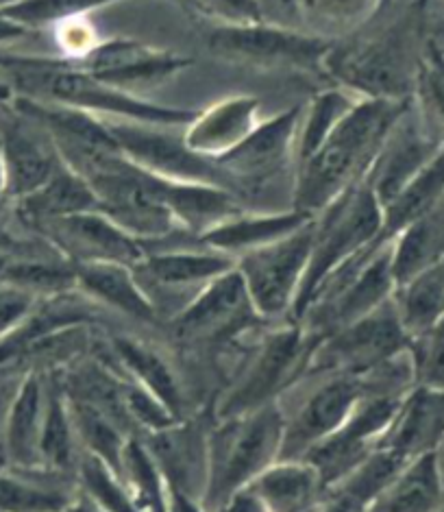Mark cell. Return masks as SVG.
<instances>
[{
  "instance_id": "8",
  "label": "cell",
  "mask_w": 444,
  "mask_h": 512,
  "mask_svg": "<svg viewBox=\"0 0 444 512\" xmlns=\"http://www.w3.org/2000/svg\"><path fill=\"white\" fill-rule=\"evenodd\" d=\"M85 181L96 194L98 212H103L109 221L125 229L129 236L140 240L146 249L175 238L177 234H188L168 210L164 179L148 175L122 153L111 157Z\"/></svg>"
},
{
  "instance_id": "25",
  "label": "cell",
  "mask_w": 444,
  "mask_h": 512,
  "mask_svg": "<svg viewBox=\"0 0 444 512\" xmlns=\"http://www.w3.org/2000/svg\"><path fill=\"white\" fill-rule=\"evenodd\" d=\"M268 512H320L327 489L307 460H277L246 486Z\"/></svg>"
},
{
  "instance_id": "43",
  "label": "cell",
  "mask_w": 444,
  "mask_h": 512,
  "mask_svg": "<svg viewBox=\"0 0 444 512\" xmlns=\"http://www.w3.org/2000/svg\"><path fill=\"white\" fill-rule=\"evenodd\" d=\"M27 373L29 371L16 367V364H0V441H3L11 404H14Z\"/></svg>"
},
{
  "instance_id": "32",
  "label": "cell",
  "mask_w": 444,
  "mask_h": 512,
  "mask_svg": "<svg viewBox=\"0 0 444 512\" xmlns=\"http://www.w3.org/2000/svg\"><path fill=\"white\" fill-rule=\"evenodd\" d=\"M392 299L412 340L444 321V258L399 284Z\"/></svg>"
},
{
  "instance_id": "53",
  "label": "cell",
  "mask_w": 444,
  "mask_h": 512,
  "mask_svg": "<svg viewBox=\"0 0 444 512\" xmlns=\"http://www.w3.org/2000/svg\"><path fill=\"white\" fill-rule=\"evenodd\" d=\"M438 512H444V506H442V508H440V510H438Z\"/></svg>"
},
{
  "instance_id": "1",
  "label": "cell",
  "mask_w": 444,
  "mask_h": 512,
  "mask_svg": "<svg viewBox=\"0 0 444 512\" xmlns=\"http://www.w3.org/2000/svg\"><path fill=\"white\" fill-rule=\"evenodd\" d=\"M416 7L399 20L351 40H333L323 75L360 99L414 101L429 31Z\"/></svg>"
},
{
  "instance_id": "11",
  "label": "cell",
  "mask_w": 444,
  "mask_h": 512,
  "mask_svg": "<svg viewBox=\"0 0 444 512\" xmlns=\"http://www.w3.org/2000/svg\"><path fill=\"white\" fill-rule=\"evenodd\" d=\"M105 120V118H103ZM118 149L131 164L177 184H209L231 192H240L233 179L214 160L192 151L183 133H172L179 127L144 125L133 120H105Z\"/></svg>"
},
{
  "instance_id": "35",
  "label": "cell",
  "mask_w": 444,
  "mask_h": 512,
  "mask_svg": "<svg viewBox=\"0 0 444 512\" xmlns=\"http://www.w3.org/2000/svg\"><path fill=\"white\" fill-rule=\"evenodd\" d=\"M444 201V146L421 173L405 184V188L386 203L384 210V236L394 238L405 227L416 223Z\"/></svg>"
},
{
  "instance_id": "4",
  "label": "cell",
  "mask_w": 444,
  "mask_h": 512,
  "mask_svg": "<svg viewBox=\"0 0 444 512\" xmlns=\"http://www.w3.org/2000/svg\"><path fill=\"white\" fill-rule=\"evenodd\" d=\"M281 445L283 412L277 401L240 417L220 419L207 434L201 508L216 512L229 497L246 489L259 473L281 458Z\"/></svg>"
},
{
  "instance_id": "46",
  "label": "cell",
  "mask_w": 444,
  "mask_h": 512,
  "mask_svg": "<svg viewBox=\"0 0 444 512\" xmlns=\"http://www.w3.org/2000/svg\"><path fill=\"white\" fill-rule=\"evenodd\" d=\"M170 512H205L201 504L196 502L194 497L185 495L177 489H172V502H170Z\"/></svg>"
},
{
  "instance_id": "24",
  "label": "cell",
  "mask_w": 444,
  "mask_h": 512,
  "mask_svg": "<svg viewBox=\"0 0 444 512\" xmlns=\"http://www.w3.org/2000/svg\"><path fill=\"white\" fill-rule=\"evenodd\" d=\"M79 495L77 475L0 467V512H68Z\"/></svg>"
},
{
  "instance_id": "49",
  "label": "cell",
  "mask_w": 444,
  "mask_h": 512,
  "mask_svg": "<svg viewBox=\"0 0 444 512\" xmlns=\"http://www.w3.org/2000/svg\"><path fill=\"white\" fill-rule=\"evenodd\" d=\"M7 199V173L3 162V149H0V201Z\"/></svg>"
},
{
  "instance_id": "52",
  "label": "cell",
  "mask_w": 444,
  "mask_h": 512,
  "mask_svg": "<svg viewBox=\"0 0 444 512\" xmlns=\"http://www.w3.org/2000/svg\"><path fill=\"white\" fill-rule=\"evenodd\" d=\"M14 3H20V0H0V9H3V7H9V5H14Z\"/></svg>"
},
{
  "instance_id": "47",
  "label": "cell",
  "mask_w": 444,
  "mask_h": 512,
  "mask_svg": "<svg viewBox=\"0 0 444 512\" xmlns=\"http://www.w3.org/2000/svg\"><path fill=\"white\" fill-rule=\"evenodd\" d=\"M24 33H27V29L20 27V24H16L14 20H9L5 16H0V44L14 42V40L22 38Z\"/></svg>"
},
{
  "instance_id": "18",
  "label": "cell",
  "mask_w": 444,
  "mask_h": 512,
  "mask_svg": "<svg viewBox=\"0 0 444 512\" xmlns=\"http://www.w3.org/2000/svg\"><path fill=\"white\" fill-rule=\"evenodd\" d=\"M81 70L120 90L159 85L190 66V59L133 40H101L88 55L72 59Z\"/></svg>"
},
{
  "instance_id": "22",
  "label": "cell",
  "mask_w": 444,
  "mask_h": 512,
  "mask_svg": "<svg viewBox=\"0 0 444 512\" xmlns=\"http://www.w3.org/2000/svg\"><path fill=\"white\" fill-rule=\"evenodd\" d=\"M444 438V393L414 386L401 401L390 428L379 445L392 449L407 462L434 454Z\"/></svg>"
},
{
  "instance_id": "45",
  "label": "cell",
  "mask_w": 444,
  "mask_h": 512,
  "mask_svg": "<svg viewBox=\"0 0 444 512\" xmlns=\"http://www.w3.org/2000/svg\"><path fill=\"white\" fill-rule=\"evenodd\" d=\"M320 512H366L364 506L351 502V499L342 497L338 493H327V499Z\"/></svg>"
},
{
  "instance_id": "20",
  "label": "cell",
  "mask_w": 444,
  "mask_h": 512,
  "mask_svg": "<svg viewBox=\"0 0 444 512\" xmlns=\"http://www.w3.org/2000/svg\"><path fill=\"white\" fill-rule=\"evenodd\" d=\"M46 401L48 375L44 371H29L9 410L3 441H0V467H42L40 445Z\"/></svg>"
},
{
  "instance_id": "33",
  "label": "cell",
  "mask_w": 444,
  "mask_h": 512,
  "mask_svg": "<svg viewBox=\"0 0 444 512\" xmlns=\"http://www.w3.org/2000/svg\"><path fill=\"white\" fill-rule=\"evenodd\" d=\"M20 205L22 214L33 225L53 221V218L98 210V201L92 186L66 164L40 190H35L27 199H22Z\"/></svg>"
},
{
  "instance_id": "6",
  "label": "cell",
  "mask_w": 444,
  "mask_h": 512,
  "mask_svg": "<svg viewBox=\"0 0 444 512\" xmlns=\"http://www.w3.org/2000/svg\"><path fill=\"white\" fill-rule=\"evenodd\" d=\"M320 338L323 336L299 321L279 325L273 332L264 334L246 356L227 393L220 397L218 419L240 417L275 404L310 369Z\"/></svg>"
},
{
  "instance_id": "13",
  "label": "cell",
  "mask_w": 444,
  "mask_h": 512,
  "mask_svg": "<svg viewBox=\"0 0 444 512\" xmlns=\"http://www.w3.org/2000/svg\"><path fill=\"white\" fill-rule=\"evenodd\" d=\"M233 266L236 260L201 242L196 247L151 249L133 271L157 314L170 312L175 319L209 282Z\"/></svg>"
},
{
  "instance_id": "38",
  "label": "cell",
  "mask_w": 444,
  "mask_h": 512,
  "mask_svg": "<svg viewBox=\"0 0 444 512\" xmlns=\"http://www.w3.org/2000/svg\"><path fill=\"white\" fill-rule=\"evenodd\" d=\"M122 0H20L0 9V16L14 20L24 29L46 27V24H61L74 18H88L96 9L109 7Z\"/></svg>"
},
{
  "instance_id": "23",
  "label": "cell",
  "mask_w": 444,
  "mask_h": 512,
  "mask_svg": "<svg viewBox=\"0 0 444 512\" xmlns=\"http://www.w3.org/2000/svg\"><path fill=\"white\" fill-rule=\"evenodd\" d=\"M77 292L96 308L114 310L140 323H157L159 314L146 297L133 266L118 262H92L74 266Z\"/></svg>"
},
{
  "instance_id": "5",
  "label": "cell",
  "mask_w": 444,
  "mask_h": 512,
  "mask_svg": "<svg viewBox=\"0 0 444 512\" xmlns=\"http://www.w3.org/2000/svg\"><path fill=\"white\" fill-rule=\"evenodd\" d=\"M384 236V210L370 188L366 175L344 190L323 212L314 216V242L299 297H296L292 321H299L312 297L325 279L373 247Z\"/></svg>"
},
{
  "instance_id": "17",
  "label": "cell",
  "mask_w": 444,
  "mask_h": 512,
  "mask_svg": "<svg viewBox=\"0 0 444 512\" xmlns=\"http://www.w3.org/2000/svg\"><path fill=\"white\" fill-rule=\"evenodd\" d=\"M301 116L303 105H294L273 118H262V123L253 129L249 138L227 155L218 157L216 164L233 179L238 192L249 186L266 184L290 162L294 164Z\"/></svg>"
},
{
  "instance_id": "3",
  "label": "cell",
  "mask_w": 444,
  "mask_h": 512,
  "mask_svg": "<svg viewBox=\"0 0 444 512\" xmlns=\"http://www.w3.org/2000/svg\"><path fill=\"white\" fill-rule=\"evenodd\" d=\"M0 68L9 72L22 99L64 105L105 120H133L144 125L188 127L196 112L146 101L133 92L120 90L90 72L81 70L72 59L11 57L0 55Z\"/></svg>"
},
{
  "instance_id": "31",
  "label": "cell",
  "mask_w": 444,
  "mask_h": 512,
  "mask_svg": "<svg viewBox=\"0 0 444 512\" xmlns=\"http://www.w3.org/2000/svg\"><path fill=\"white\" fill-rule=\"evenodd\" d=\"M42 467L57 473L77 475L83 458V449L74 428L72 410L66 390L61 388V382L48 375V401L44 414V430H42V445H40Z\"/></svg>"
},
{
  "instance_id": "14",
  "label": "cell",
  "mask_w": 444,
  "mask_h": 512,
  "mask_svg": "<svg viewBox=\"0 0 444 512\" xmlns=\"http://www.w3.org/2000/svg\"><path fill=\"white\" fill-rule=\"evenodd\" d=\"M262 321L236 266L209 282L175 319H170L181 338L216 345L240 336Z\"/></svg>"
},
{
  "instance_id": "12",
  "label": "cell",
  "mask_w": 444,
  "mask_h": 512,
  "mask_svg": "<svg viewBox=\"0 0 444 512\" xmlns=\"http://www.w3.org/2000/svg\"><path fill=\"white\" fill-rule=\"evenodd\" d=\"M207 44L214 55L240 64L323 75V64L333 40L327 35L303 33L264 20L236 27L216 24Z\"/></svg>"
},
{
  "instance_id": "42",
  "label": "cell",
  "mask_w": 444,
  "mask_h": 512,
  "mask_svg": "<svg viewBox=\"0 0 444 512\" xmlns=\"http://www.w3.org/2000/svg\"><path fill=\"white\" fill-rule=\"evenodd\" d=\"M185 3L216 24H225V27L266 20L259 0H185Z\"/></svg>"
},
{
  "instance_id": "29",
  "label": "cell",
  "mask_w": 444,
  "mask_h": 512,
  "mask_svg": "<svg viewBox=\"0 0 444 512\" xmlns=\"http://www.w3.org/2000/svg\"><path fill=\"white\" fill-rule=\"evenodd\" d=\"M116 480L140 512H170L172 484L144 438L131 434Z\"/></svg>"
},
{
  "instance_id": "2",
  "label": "cell",
  "mask_w": 444,
  "mask_h": 512,
  "mask_svg": "<svg viewBox=\"0 0 444 512\" xmlns=\"http://www.w3.org/2000/svg\"><path fill=\"white\" fill-rule=\"evenodd\" d=\"M412 101L357 99L325 142L294 166L292 207L320 214L360 181L377 157L388 131Z\"/></svg>"
},
{
  "instance_id": "44",
  "label": "cell",
  "mask_w": 444,
  "mask_h": 512,
  "mask_svg": "<svg viewBox=\"0 0 444 512\" xmlns=\"http://www.w3.org/2000/svg\"><path fill=\"white\" fill-rule=\"evenodd\" d=\"M216 512H268V510L259 504L249 491L242 489L233 497H229Z\"/></svg>"
},
{
  "instance_id": "10",
  "label": "cell",
  "mask_w": 444,
  "mask_h": 512,
  "mask_svg": "<svg viewBox=\"0 0 444 512\" xmlns=\"http://www.w3.org/2000/svg\"><path fill=\"white\" fill-rule=\"evenodd\" d=\"M412 336L390 299L384 306L320 338L310 369L314 373L366 375L410 351Z\"/></svg>"
},
{
  "instance_id": "50",
  "label": "cell",
  "mask_w": 444,
  "mask_h": 512,
  "mask_svg": "<svg viewBox=\"0 0 444 512\" xmlns=\"http://www.w3.org/2000/svg\"><path fill=\"white\" fill-rule=\"evenodd\" d=\"M436 460H438V469H440V475H442V484H444V438L440 447L436 449Z\"/></svg>"
},
{
  "instance_id": "39",
  "label": "cell",
  "mask_w": 444,
  "mask_h": 512,
  "mask_svg": "<svg viewBox=\"0 0 444 512\" xmlns=\"http://www.w3.org/2000/svg\"><path fill=\"white\" fill-rule=\"evenodd\" d=\"M414 103L431 131L444 142V55L431 38L425 48L421 72H418Z\"/></svg>"
},
{
  "instance_id": "34",
  "label": "cell",
  "mask_w": 444,
  "mask_h": 512,
  "mask_svg": "<svg viewBox=\"0 0 444 512\" xmlns=\"http://www.w3.org/2000/svg\"><path fill=\"white\" fill-rule=\"evenodd\" d=\"M444 258V201L392 238L397 286Z\"/></svg>"
},
{
  "instance_id": "21",
  "label": "cell",
  "mask_w": 444,
  "mask_h": 512,
  "mask_svg": "<svg viewBox=\"0 0 444 512\" xmlns=\"http://www.w3.org/2000/svg\"><path fill=\"white\" fill-rule=\"evenodd\" d=\"M259 112H262V101L257 96H229L203 112H196L192 123L183 127V138L192 151L216 162L251 136L253 129L262 123Z\"/></svg>"
},
{
  "instance_id": "30",
  "label": "cell",
  "mask_w": 444,
  "mask_h": 512,
  "mask_svg": "<svg viewBox=\"0 0 444 512\" xmlns=\"http://www.w3.org/2000/svg\"><path fill=\"white\" fill-rule=\"evenodd\" d=\"M114 356L122 367V373L135 384L146 388L159 401L181 417L183 408V388L175 367L159 353L155 347L142 343L138 338L118 336L114 338Z\"/></svg>"
},
{
  "instance_id": "9",
  "label": "cell",
  "mask_w": 444,
  "mask_h": 512,
  "mask_svg": "<svg viewBox=\"0 0 444 512\" xmlns=\"http://www.w3.org/2000/svg\"><path fill=\"white\" fill-rule=\"evenodd\" d=\"M314 242V218L294 234L236 258L253 308L264 321L290 316L299 297Z\"/></svg>"
},
{
  "instance_id": "36",
  "label": "cell",
  "mask_w": 444,
  "mask_h": 512,
  "mask_svg": "<svg viewBox=\"0 0 444 512\" xmlns=\"http://www.w3.org/2000/svg\"><path fill=\"white\" fill-rule=\"evenodd\" d=\"M357 99H360V96L333 85V88L318 92L310 103L303 105L299 136H296L294 149V166L307 160V157L325 142V138L336 129L340 120L347 116V112L355 105Z\"/></svg>"
},
{
  "instance_id": "48",
  "label": "cell",
  "mask_w": 444,
  "mask_h": 512,
  "mask_svg": "<svg viewBox=\"0 0 444 512\" xmlns=\"http://www.w3.org/2000/svg\"><path fill=\"white\" fill-rule=\"evenodd\" d=\"M429 38L436 44L438 51L444 55V20H438L429 27Z\"/></svg>"
},
{
  "instance_id": "51",
  "label": "cell",
  "mask_w": 444,
  "mask_h": 512,
  "mask_svg": "<svg viewBox=\"0 0 444 512\" xmlns=\"http://www.w3.org/2000/svg\"><path fill=\"white\" fill-rule=\"evenodd\" d=\"M390 3H392V0H377V5H379V11H384V9H388V7H390Z\"/></svg>"
},
{
  "instance_id": "37",
  "label": "cell",
  "mask_w": 444,
  "mask_h": 512,
  "mask_svg": "<svg viewBox=\"0 0 444 512\" xmlns=\"http://www.w3.org/2000/svg\"><path fill=\"white\" fill-rule=\"evenodd\" d=\"M407 465V460L392 449L377 445L370 454L357 465L347 478L333 486L329 493H338L351 502L368 508L375 502L377 495L397 478L401 469Z\"/></svg>"
},
{
  "instance_id": "19",
  "label": "cell",
  "mask_w": 444,
  "mask_h": 512,
  "mask_svg": "<svg viewBox=\"0 0 444 512\" xmlns=\"http://www.w3.org/2000/svg\"><path fill=\"white\" fill-rule=\"evenodd\" d=\"M0 149L7 173V199H27L64 166L48 133L24 114L0 125Z\"/></svg>"
},
{
  "instance_id": "26",
  "label": "cell",
  "mask_w": 444,
  "mask_h": 512,
  "mask_svg": "<svg viewBox=\"0 0 444 512\" xmlns=\"http://www.w3.org/2000/svg\"><path fill=\"white\" fill-rule=\"evenodd\" d=\"M312 218V214L294 210V207H290V210L264 214L240 212L222 225L209 229L207 234L201 236V242L236 260L238 255L266 247L270 242L294 234L296 229L310 223Z\"/></svg>"
},
{
  "instance_id": "41",
  "label": "cell",
  "mask_w": 444,
  "mask_h": 512,
  "mask_svg": "<svg viewBox=\"0 0 444 512\" xmlns=\"http://www.w3.org/2000/svg\"><path fill=\"white\" fill-rule=\"evenodd\" d=\"M307 20L327 27H351L366 22L379 11L377 0H296Z\"/></svg>"
},
{
  "instance_id": "16",
  "label": "cell",
  "mask_w": 444,
  "mask_h": 512,
  "mask_svg": "<svg viewBox=\"0 0 444 512\" xmlns=\"http://www.w3.org/2000/svg\"><path fill=\"white\" fill-rule=\"evenodd\" d=\"M444 142L436 136L416 103L399 116L370 164L366 179L384 207L440 153Z\"/></svg>"
},
{
  "instance_id": "27",
  "label": "cell",
  "mask_w": 444,
  "mask_h": 512,
  "mask_svg": "<svg viewBox=\"0 0 444 512\" xmlns=\"http://www.w3.org/2000/svg\"><path fill=\"white\" fill-rule=\"evenodd\" d=\"M164 199L175 221L199 238L242 212L236 192L209 184H177L164 179Z\"/></svg>"
},
{
  "instance_id": "28",
  "label": "cell",
  "mask_w": 444,
  "mask_h": 512,
  "mask_svg": "<svg viewBox=\"0 0 444 512\" xmlns=\"http://www.w3.org/2000/svg\"><path fill=\"white\" fill-rule=\"evenodd\" d=\"M442 506L444 484L434 451L407 462L366 512H438Z\"/></svg>"
},
{
  "instance_id": "7",
  "label": "cell",
  "mask_w": 444,
  "mask_h": 512,
  "mask_svg": "<svg viewBox=\"0 0 444 512\" xmlns=\"http://www.w3.org/2000/svg\"><path fill=\"white\" fill-rule=\"evenodd\" d=\"M366 393L362 375L314 373L299 377L277 404L283 412L279 460H305L310 451L351 417Z\"/></svg>"
},
{
  "instance_id": "15",
  "label": "cell",
  "mask_w": 444,
  "mask_h": 512,
  "mask_svg": "<svg viewBox=\"0 0 444 512\" xmlns=\"http://www.w3.org/2000/svg\"><path fill=\"white\" fill-rule=\"evenodd\" d=\"M33 227L74 266L118 262L135 268L148 255V249L140 240L129 236L125 229H120L98 210L53 218V221L35 223Z\"/></svg>"
},
{
  "instance_id": "40",
  "label": "cell",
  "mask_w": 444,
  "mask_h": 512,
  "mask_svg": "<svg viewBox=\"0 0 444 512\" xmlns=\"http://www.w3.org/2000/svg\"><path fill=\"white\" fill-rule=\"evenodd\" d=\"M410 356L416 386L444 393V321L412 340Z\"/></svg>"
}]
</instances>
